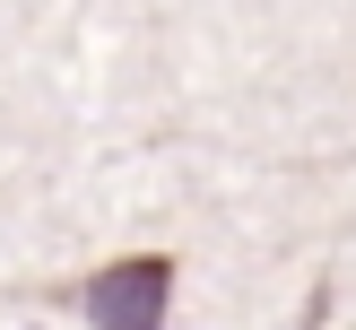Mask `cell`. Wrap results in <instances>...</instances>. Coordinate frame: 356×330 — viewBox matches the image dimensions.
<instances>
[{"label": "cell", "instance_id": "6da1fadb", "mask_svg": "<svg viewBox=\"0 0 356 330\" xmlns=\"http://www.w3.org/2000/svg\"><path fill=\"white\" fill-rule=\"evenodd\" d=\"M52 304H79L96 330H165V313H174V252H122L104 270L52 287Z\"/></svg>", "mask_w": 356, "mask_h": 330}]
</instances>
